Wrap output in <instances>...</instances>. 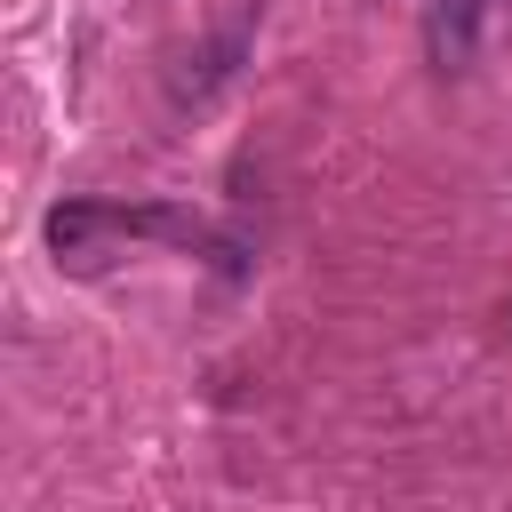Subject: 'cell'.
Here are the masks:
<instances>
[{
    "label": "cell",
    "instance_id": "cell-1",
    "mask_svg": "<svg viewBox=\"0 0 512 512\" xmlns=\"http://www.w3.org/2000/svg\"><path fill=\"white\" fill-rule=\"evenodd\" d=\"M200 224L184 216V208H112V200H64L56 216H48V248H56V264H72V272H96L104 256H112V240H192Z\"/></svg>",
    "mask_w": 512,
    "mask_h": 512
},
{
    "label": "cell",
    "instance_id": "cell-2",
    "mask_svg": "<svg viewBox=\"0 0 512 512\" xmlns=\"http://www.w3.org/2000/svg\"><path fill=\"white\" fill-rule=\"evenodd\" d=\"M480 24H488V0H424V40H432V64H440V72L472 64Z\"/></svg>",
    "mask_w": 512,
    "mask_h": 512
}]
</instances>
